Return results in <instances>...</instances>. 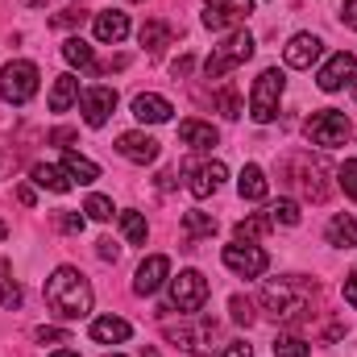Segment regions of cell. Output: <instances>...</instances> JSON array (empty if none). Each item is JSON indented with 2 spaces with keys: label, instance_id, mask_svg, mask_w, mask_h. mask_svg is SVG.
<instances>
[{
  "label": "cell",
  "instance_id": "cell-40",
  "mask_svg": "<svg viewBox=\"0 0 357 357\" xmlns=\"http://www.w3.org/2000/svg\"><path fill=\"white\" fill-rule=\"evenodd\" d=\"M33 337H38L42 345H67V341H71L63 328H46V324H42V328H33Z\"/></svg>",
  "mask_w": 357,
  "mask_h": 357
},
{
  "label": "cell",
  "instance_id": "cell-5",
  "mask_svg": "<svg viewBox=\"0 0 357 357\" xmlns=\"http://www.w3.org/2000/svg\"><path fill=\"white\" fill-rule=\"evenodd\" d=\"M349 133H354V125H349V116L337 112V108H320V112L307 116V137H312V146H320V150L345 146Z\"/></svg>",
  "mask_w": 357,
  "mask_h": 357
},
{
  "label": "cell",
  "instance_id": "cell-35",
  "mask_svg": "<svg viewBox=\"0 0 357 357\" xmlns=\"http://www.w3.org/2000/svg\"><path fill=\"white\" fill-rule=\"evenodd\" d=\"M337 183H341V191L357 199V162H341V171H337Z\"/></svg>",
  "mask_w": 357,
  "mask_h": 357
},
{
  "label": "cell",
  "instance_id": "cell-11",
  "mask_svg": "<svg viewBox=\"0 0 357 357\" xmlns=\"http://www.w3.org/2000/svg\"><path fill=\"white\" fill-rule=\"evenodd\" d=\"M357 79V59L349 50H341V54H333L324 67H320V75H316V84L320 91H341L345 84H354Z\"/></svg>",
  "mask_w": 357,
  "mask_h": 357
},
{
  "label": "cell",
  "instance_id": "cell-3",
  "mask_svg": "<svg viewBox=\"0 0 357 357\" xmlns=\"http://www.w3.org/2000/svg\"><path fill=\"white\" fill-rule=\"evenodd\" d=\"M245 59H254V38L245 29H233L220 46H212V54L204 59V75L208 79H225L233 67H241Z\"/></svg>",
  "mask_w": 357,
  "mask_h": 357
},
{
  "label": "cell",
  "instance_id": "cell-25",
  "mask_svg": "<svg viewBox=\"0 0 357 357\" xmlns=\"http://www.w3.org/2000/svg\"><path fill=\"white\" fill-rule=\"evenodd\" d=\"M75 100H79V79L75 75H59L54 88H50V112H67Z\"/></svg>",
  "mask_w": 357,
  "mask_h": 357
},
{
  "label": "cell",
  "instance_id": "cell-48",
  "mask_svg": "<svg viewBox=\"0 0 357 357\" xmlns=\"http://www.w3.org/2000/svg\"><path fill=\"white\" fill-rule=\"evenodd\" d=\"M17 199L21 204H33V187H17Z\"/></svg>",
  "mask_w": 357,
  "mask_h": 357
},
{
  "label": "cell",
  "instance_id": "cell-52",
  "mask_svg": "<svg viewBox=\"0 0 357 357\" xmlns=\"http://www.w3.org/2000/svg\"><path fill=\"white\" fill-rule=\"evenodd\" d=\"M108 357H121V354H108Z\"/></svg>",
  "mask_w": 357,
  "mask_h": 357
},
{
  "label": "cell",
  "instance_id": "cell-47",
  "mask_svg": "<svg viewBox=\"0 0 357 357\" xmlns=\"http://www.w3.org/2000/svg\"><path fill=\"white\" fill-rule=\"evenodd\" d=\"M158 187L171 191V187H175V171H162V175H158Z\"/></svg>",
  "mask_w": 357,
  "mask_h": 357
},
{
  "label": "cell",
  "instance_id": "cell-50",
  "mask_svg": "<svg viewBox=\"0 0 357 357\" xmlns=\"http://www.w3.org/2000/svg\"><path fill=\"white\" fill-rule=\"evenodd\" d=\"M4 237H8V225H4V220H0V241H4Z\"/></svg>",
  "mask_w": 357,
  "mask_h": 357
},
{
  "label": "cell",
  "instance_id": "cell-37",
  "mask_svg": "<svg viewBox=\"0 0 357 357\" xmlns=\"http://www.w3.org/2000/svg\"><path fill=\"white\" fill-rule=\"evenodd\" d=\"M229 312H233V320H237V324H245V328L254 324V307H250V299L233 295V299H229Z\"/></svg>",
  "mask_w": 357,
  "mask_h": 357
},
{
  "label": "cell",
  "instance_id": "cell-49",
  "mask_svg": "<svg viewBox=\"0 0 357 357\" xmlns=\"http://www.w3.org/2000/svg\"><path fill=\"white\" fill-rule=\"evenodd\" d=\"M50 357H84V354H75V349H59V354H50Z\"/></svg>",
  "mask_w": 357,
  "mask_h": 357
},
{
  "label": "cell",
  "instance_id": "cell-41",
  "mask_svg": "<svg viewBox=\"0 0 357 357\" xmlns=\"http://www.w3.org/2000/svg\"><path fill=\"white\" fill-rule=\"evenodd\" d=\"M96 254H100L104 262H116V258H121V245H116L112 237H104V241H96Z\"/></svg>",
  "mask_w": 357,
  "mask_h": 357
},
{
  "label": "cell",
  "instance_id": "cell-9",
  "mask_svg": "<svg viewBox=\"0 0 357 357\" xmlns=\"http://www.w3.org/2000/svg\"><path fill=\"white\" fill-rule=\"evenodd\" d=\"M225 266L233 270V274H241V278H258V274H266L270 258L262 245H254V241H233V245H225Z\"/></svg>",
  "mask_w": 357,
  "mask_h": 357
},
{
  "label": "cell",
  "instance_id": "cell-39",
  "mask_svg": "<svg viewBox=\"0 0 357 357\" xmlns=\"http://www.w3.org/2000/svg\"><path fill=\"white\" fill-rule=\"evenodd\" d=\"M84 225H88V216H79V212H59V229H63V233H84Z\"/></svg>",
  "mask_w": 357,
  "mask_h": 357
},
{
  "label": "cell",
  "instance_id": "cell-27",
  "mask_svg": "<svg viewBox=\"0 0 357 357\" xmlns=\"http://www.w3.org/2000/svg\"><path fill=\"white\" fill-rule=\"evenodd\" d=\"M142 46H146L150 54H162V50L171 46V25H162V21H146V25H142Z\"/></svg>",
  "mask_w": 357,
  "mask_h": 357
},
{
  "label": "cell",
  "instance_id": "cell-20",
  "mask_svg": "<svg viewBox=\"0 0 357 357\" xmlns=\"http://www.w3.org/2000/svg\"><path fill=\"white\" fill-rule=\"evenodd\" d=\"M91 337H96L100 345H121V341L133 337V328H129V320H121V316H100V320H91Z\"/></svg>",
  "mask_w": 357,
  "mask_h": 357
},
{
  "label": "cell",
  "instance_id": "cell-32",
  "mask_svg": "<svg viewBox=\"0 0 357 357\" xmlns=\"http://www.w3.org/2000/svg\"><path fill=\"white\" fill-rule=\"evenodd\" d=\"M307 341L303 337H274V357H307Z\"/></svg>",
  "mask_w": 357,
  "mask_h": 357
},
{
  "label": "cell",
  "instance_id": "cell-28",
  "mask_svg": "<svg viewBox=\"0 0 357 357\" xmlns=\"http://www.w3.org/2000/svg\"><path fill=\"white\" fill-rule=\"evenodd\" d=\"M63 59H67L71 67H79V71H91V67H96L91 46L84 42V38H67V42H63Z\"/></svg>",
  "mask_w": 357,
  "mask_h": 357
},
{
  "label": "cell",
  "instance_id": "cell-8",
  "mask_svg": "<svg viewBox=\"0 0 357 357\" xmlns=\"http://www.w3.org/2000/svg\"><path fill=\"white\" fill-rule=\"evenodd\" d=\"M162 333H167L171 345L187 349V354H208L212 337H216V324H208V320H178V324H167Z\"/></svg>",
  "mask_w": 357,
  "mask_h": 357
},
{
  "label": "cell",
  "instance_id": "cell-21",
  "mask_svg": "<svg viewBox=\"0 0 357 357\" xmlns=\"http://www.w3.org/2000/svg\"><path fill=\"white\" fill-rule=\"evenodd\" d=\"M237 191H241V199H250V204H258V199H266V191H270V183H266V171L250 162V167L241 171V178H237Z\"/></svg>",
  "mask_w": 357,
  "mask_h": 357
},
{
  "label": "cell",
  "instance_id": "cell-44",
  "mask_svg": "<svg viewBox=\"0 0 357 357\" xmlns=\"http://www.w3.org/2000/svg\"><path fill=\"white\" fill-rule=\"evenodd\" d=\"M341 21H345L349 29H357V0H345V8H341Z\"/></svg>",
  "mask_w": 357,
  "mask_h": 357
},
{
  "label": "cell",
  "instance_id": "cell-33",
  "mask_svg": "<svg viewBox=\"0 0 357 357\" xmlns=\"http://www.w3.org/2000/svg\"><path fill=\"white\" fill-rule=\"evenodd\" d=\"M266 229H270V216L262 212V216H250V220H241L233 233H237V241H254V237H262Z\"/></svg>",
  "mask_w": 357,
  "mask_h": 357
},
{
  "label": "cell",
  "instance_id": "cell-4",
  "mask_svg": "<svg viewBox=\"0 0 357 357\" xmlns=\"http://www.w3.org/2000/svg\"><path fill=\"white\" fill-rule=\"evenodd\" d=\"M282 88H287V75H282L278 67H266V71L258 75V84H254V91H250V116H254L258 125H270V121L278 116Z\"/></svg>",
  "mask_w": 357,
  "mask_h": 357
},
{
  "label": "cell",
  "instance_id": "cell-24",
  "mask_svg": "<svg viewBox=\"0 0 357 357\" xmlns=\"http://www.w3.org/2000/svg\"><path fill=\"white\" fill-rule=\"evenodd\" d=\"M287 171H295V178H291V183H299V187H303V195H312V199H324V183H320V167H312V171H307V162H303V158H291V162H287Z\"/></svg>",
  "mask_w": 357,
  "mask_h": 357
},
{
  "label": "cell",
  "instance_id": "cell-30",
  "mask_svg": "<svg viewBox=\"0 0 357 357\" xmlns=\"http://www.w3.org/2000/svg\"><path fill=\"white\" fill-rule=\"evenodd\" d=\"M121 233H125V241H133V245H146V216L142 212H121Z\"/></svg>",
  "mask_w": 357,
  "mask_h": 357
},
{
  "label": "cell",
  "instance_id": "cell-23",
  "mask_svg": "<svg viewBox=\"0 0 357 357\" xmlns=\"http://www.w3.org/2000/svg\"><path fill=\"white\" fill-rule=\"evenodd\" d=\"M29 175H33V183H38V187L54 191V195H67V191H71V175H67L63 167H46V162H38Z\"/></svg>",
  "mask_w": 357,
  "mask_h": 357
},
{
  "label": "cell",
  "instance_id": "cell-10",
  "mask_svg": "<svg viewBox=\"0 0 357 357\" xmlns=\"http://www.w3.org/2000/svg\"><path fill=\"white\" fill-rule=\"evenodd\" d=\"M254 13V0H204V25L208 29H237Z\"/></svg>",
  "mask_w": 357,
  "mask_h": 357
},
{
  "label": "cell",
  "instance_id": "cell-31",
  "mask_svg": "<svg viewBox=\"0 0 357 357\" xmlns=\"http://www.w3.org/2000/svg\"><path fill=\"white\" fill-rule=\"evenodd\" d=\"M270 225H287V229H291V225H299V204H295V199H278V204H270Z\"/></svg>",
  "mask_w": 357,
  "mask_h": 357
},
{
  "label": "cell",
  "instance_id": "cell-13",
  "mask_svg": "<svg viewBox=\"0 0 357 357\" xmlns=\"http://www.w3.org/2000/svg\"><path fill=\"white\" fill-rule=\"evenodd\" d=\"M112 108H116V91L112 88H88L79 96V112H84V121H88L91 129H100L112 116Z\"/></svg>",
  "mask_w": 357,
  "mask_h": 357
},
{
  "label": "cell",
  "instance_id": "cell-34",
  "mask_svg": "<svg viewBox=\"0 0 357 357\" xmlns=\"http://www.w3.org/2000/svg\"><path fill=\"white\" fill-rule=\"evenodd\" d=\"M84 212H88L91 220H112V199L108 195H88Z\"/></svg>",
  "mask_w": 357,
  "mask_h": 357
},
{
  "label": "cell",
  "instance_id": "cell-6",
  "mask_svg": "<svg viewBox=\"0 0 357 357\" xmlns=\"http://www.w3.org/2000/svg\"><path fill=\"white\" fill-rule=\"evenodd\" d=\"M38 91V67L29 59H13L4 71H0V100L8 104H29Z\"/></svg>",
  "mask_w": 357,
  "mask_h": 357
},
{
  "label": "cell",
  "instance_id": "cell-15",
  "mask_svg": "<svg viewBox=\"0 0 357 357\" xmlns=\"http://www.w3.org/2000/svg\"><path fill=\"white\" fill-rule=\"evenodd\" d=\"M116 154L129 158V162H137V167H146V162L158 158V142L150 133H121L116 137Z\"/></svg>",
  "mask_w": 357,
  "mask_h": 357
},
{
  "label": "cell",
  "instance_id": "cell-51",
  "mask_svg": "<svg viewBox=\"0 0 357 357\" xmlns=\"http://www.w3.org/2000/svg\"><path fill=\"white\" fill-rule=\"evenodd\" d=\"M354 96H357V79H354Z\"/></svg>",
  "mask_w": 357,
  "mask_h": 357
},
{
  "label": "cell",
  "instance_id": "cell-14",
  "mask_svg": "<svg viewBox=\"0 0 357 357\" xmlns=\"http://www.w3.org/2000/svg\"><path fill=\"white\" fill-rule=\"evenodd\" d=\"M162 282H171V258H162V254H154V258H146L142 266H137V278H133V291L137 295H154Z\"/></svg>",
  "mask_w": 357,
  "mask_h": 357
},
{
  "label": "cell",
  "instance_id": "cell-22",
  "mask_svg": "<svg viewBox=\"0 0 357 357\" xmlns=\"http://www.w3.org/2000/svg\"><path fill=\"white\" fill-rule=\"evenodd\" d=\"M328 245H337V250H354L357 245V220L349 212H341V216L328 220Z\"/></svg>",
  "mask_w": 357,
  "mask_h": 357
},
{
  "label": "cell",
  "instance_id": "cell-38",
  "mask_svg": "<svg viewBox=\"0 0 357 357\" xmlns=\"http://www.w3.org/2000/svg\"><path fill=\"white\" fill-rule=\"evenodd\" d=\"M0 307H21V287L17 282H8V278H0Z\"/></svg>",
  "mask_w": 357,
  "mask_h": 357
},
{
  "label": "cell",
  "instance_id": "cell-12",
  "mask_svg": "<svg viewBox=\"0 0 357 357\" xmlns=\"http://www.w3.org/2000/svg\"><path fill=\"white\" fill-rule=\"evenodd\" d=\"M324 54V42L316 38V33H295L287 46H282V59H287V67H295V71H312V63Z\"/></svg>",
  "mask_w": 357,
  "mask_h": 357
},
{
  "label": "cell",
  "instance_id": "cell-7",
  "mask_svg": "<svg viewBox=\"0 0 357 357\" xmlns=\"http://www.w3.org/2000/svg\"><path fill=\"white\" fill-rule=\"evenodd\" d=\"M204 303H208V278L199 270H178L175 278H171V307L183 312V316H195Z\"/></svg>",
  "mask_w": 357,
  "mask_h": 357
},
{
  "label": "cell",
  "instance_id": "cell-17",
  "mask_svg": "<svg viewBox=\"0 0 357 357\" xmlns=\"http://www.w3.org/2000/svg\"><path fill=\"white\" fill-rule=\"evenodd\" d=\"M229 178V171H225V162H204V167H195L191 171V195L195 199H208L212 191H220V183Z\"/></svg>",
  "mask_w": 357,
  "mask_h": 357
},
{
  "label": "cell",
  "instance_id": "cell-42",
  "mask_svg": "<svg viewBox=\"0 0 357 357\" xmlns=\"http://www.w3.org/2000/svg\"><path fill=\"white\" fill-rule=\"evenodd\" d=\"M341 291H345V303L357 307V270H349V278H345V287H341Z\"/></svg>",
  "mask_w": 357,
  "mask_h": 357
},
{
  "label": "cell",
  "instance_id": "cell-36",
  "mask_svg": "<svg viewBox=\"0 0 357 357\" xmlns=\"http://www.w3.org/2000/svg\"><path fill=\"white\" fill-rule=\"evenodd\" d=\"M216 108H220V112H225L229 121H237V116H241V100H237V91L225 88L220 96H216Z\"/></svg>",
  "mask_w": 357,
  "mask_h": 357
},
{
  "label": "cell",
  "instance_id": "cell-46",
  "mask_svg": "<svg viewBox=\"0 0 357 357\" xmlns=\"http://www.w3.org/2000/svg\"><path fill=\"white\" fill-rule=\"evenodd\" d=\"M171 71H175V79H183V75L191 71V59H178V63H175V67H171Z\"/></svg>",
  "mask_w": 357,
  "mask_h": 357
},
{
  "label": "cell",
  "instance_id": "cell-29",
  "mask_svg": "<svg viewBox=\"0 0 357 357\" xmlns=\"http://www.w3.org/2000/svg\"><path fill=\"white\" fill-rule=\"evenodd\" d=\"M183 229H187V237H212L216 233V216H208V212H183Z\"/></svg>",
  "mask_w": 357,
  "mask_h": 357
},
{
  "label": "cell",
  "instance_id": "cell-18",
  "mask_svg": "<svg viewBox=\"0 0 357 357\" xmlns=\"http://www.w3.org/2000/svg\"><path fill=\"white\" fill-rule=\"evenodd\" d=\"M125 33H129V17L121 13V8H108V13H96V38L100 42H125Z\"/></svg>",
  "mask_w": 357,
  "mask_h": 357
},
{
  "label": "cell",
  "instance_id": "cell-26",
  "mask_svg": "<svg viewBox=\"0 0 357 357\" xmlns=\"http://www.w3.org/2000/svg\"><path fill=\"white\" fill-rule=\"evenodd\" d=\"M63 171L71 175V183H96L100 178V167L91 158H84V154H75V150L63 154Z\"/></svg>",
  "mask_w": 357,
  "mask_h": 357
},
{
  "label": "cell",
  "instance_id": "cell-2",
  "mask_svg": "<svg viewBox=\"0 0 357 357\" xmlns=\"http://www.w3.org/2000/svg\"><path fill=\"white\" fill-rule=\"evenodd\" d=\"M312 295H316V287L303 282L299 274H291V278H278V282H266L262 287V307H266V316H274L278 324H291V320H299L307 312Z\"/></svg>",
  "mask_w": 357,
  "mask_h": 357
},
{
  "label": "cell",
  "instance_id": "cell-16",
  "mask_svg": "<svg viewBox=\"0 0 357 357\" xmlns=\"http://www.w3.org/2000/svg\"><path fill=\"white\" fill-rule=\"evenodd\" d=\"M171 100L167 96H154V91H142V96H133V116L142 121V125H162V121H171Z\"/></svg>",
  "mask_w": 357,
  "mask_h": 357
},
{
  "label": "cell",
  "instance_id": "cell-19",
  "mask_svg": "<svg viewBox=\"0 0 357 357\" xmlns=\"http://www.w3.org/2000/svg\"><path fill=\"white\" fill-rule=\"evenodd\" d=\"M178 142H183L187 150H212V146L220 142V133H216L212 125H204V121H183V125H178Z\"/></svg>",
  "mask_w": 357,
  "mask_h": 357
},
{
  "label": "cell",
  "instance_id": "cell-43",
  "mask_svg": "<svg viewBox=\"0 0 357 357\" xmlns=\"http://www.w3.org/2000/svg\"><path fill=\"white\" fill-rule=\"evenodd\" d=\"M254 354V345H245V341H233V345H225V354L220 357H250Z\"/></svg>",
  "mask_w": 357,
  "mask_h": 357
},
{
  "label": "cell",
  "instance_id": "cell-45",
  "mask_svg": "<svg viewBox=\"0 0 357 357\" xmlns=\"http://www.w3.org/2000/svg\"><path fill=\"white\" fill-rule=\"evenodd\" d=\"M75 21H84V8H67L63 17H54V25H75Z\"/></svg>",
  "mask_w": 357,
  "mask_h": 357
},
{
  "label": "cell",
  "instance_id": "cell-1",
  "mask_svg": "<svg viewBox=\"0 0 357 357\" xmlns=\"http://www.w3.org/2000/svg\"><path fill=\"white\" fill-rule=\"evenodd\" d=\"M46 303L59 320H84L91 312V282L75 266H59L46 278Z\"/></svg>",
  "mask_w": 357,
  "mask_h": 357
}]
</instances>
